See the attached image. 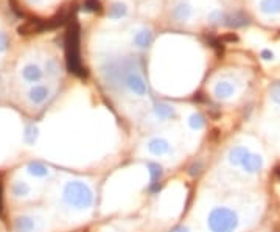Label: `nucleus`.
I'll list each match as a JSON object with an SVG mask.
<instances>
[{
  "mask_svg": "<svg viewBox=\"0 0 280 232\" xmlns=\"http://www.w3.org/2000/svg\"><path fill=\"white\" fill-rule=\"evenodd\" d=\"M269 92H271V97H273V100L280 105V81H276L273 86H271Z\"/></svg>",
  "mask_w": 280,
  "mask_h": 232,
  "instance_id": "nucleus-26",
  "label": "nucleus"
},
{
  "mask_svg": "<svg viewBox=\"0 0 280 232\" xmlns=\"http://www.w3.org/2000/svg\"><path fill=\"white\" fill-rule=\"evenodd\" d=\"M261 58L265 59V61H269V59L274 58V53L271 52V50H263V52H261Z\"/></svg>",
  "mask_w": 280,
  "mask_h": 232,
  "instance_id": "nucleus-29",
  "label": "nucleus"
},
{
  "mask_svg": "<svg viewBox=\"0 0 280 232\" xmlns=\"http://www.w3.org/2000/svg\"><path fill=\"white\" fill-rule=\"evenodd\" d=\"M260 10L265 14H276L280 13V0H261Z\"/></svg>",
  "mask_w": 280,
  "mask_h": 232,
  "instance_id": "nucleus-15",
  "label": "nucleus"
},
{
  "mask_svg": "<svg viewBox=\"0 0 280 232\" xmlns=\"http://www.w3.org/2000/svg\"><path fill=\"white\" fill-rule=\"evenodd\" d=\"M210 232H234L238 226V217L234 211L226 207H217L209 213L207 220Z\"/></svg>",
  "mask_w": 280,
  "mask_h": 232,
  "instance_id": "nucleus-3",
  "label": "nucleus"
},
{
  "mask_svg": "<svg viewBox=\"0 0 280 232\" xmlns=\"http://www.w3.org/2000/svg\"><path fill=\"white\" fill-rule=\"evenodd\" d=\"M28 97L35 105H39V103L45 101L47 97H49V89H47L45 86H35V87H31Z\"/></svg>",
  "mask_w": 280,
  "mask_h": 232,
  "instance_id": "nucleus-9",
  "label": "nucleus"
},
{
  "mask_svg": "<svg viewBox=\"0 0 280 232\" xmlns=\"http://www.w3.org/2000/svg\"><path fill=\"white\" fill-rule=\"evenodd\" d=\"M237 39H238V38H237L235 35H227V36L223 38V41H237Z\"/></svg>",
  "mask_w": 280,
  "mask_h": 232,
  "instance_id": "nucleus-32",
  "label": "nucleus"
},
{
  "mask_svg": "<svg viewBox=\"0 0 280 232\" xmlns=\"http://www.w3.org/2000/svg\"><path fill=\"white\" fill-rule=\"evenodd\" d=\"M42 30H45V22L39 19H30L18 28L19 35H33V33H39V31Z\"/></svg>",
  "mask_w": 280,
  "mask_h": 232,
  "instance_id": "nucleus-5",
  "label": "nucleus"
},
{
  "mask_svg": "<svg viewBox=\"0 0 280 232\" xmlns=\"http://www.w3.org/2000/svg\"><path fill=\"white\" fill-rule=\"evenodd\" d=\"M234 92H235L234 86L227 81H221L215 86V95H217L218 98H229L230 95H234Z\"/></svg>",
  "mask_w": 280,
  "mask_h": 232,
  "instance_id": "nucleus-13",
  "label": "nucleus"
},
{
  "mask_svg": "<svg viewBox=\"0 0 280 232\" xmlns=\"http://www.w3.org/2000/svg\"><path fill=\"white\" fill-rule=\"evenodd\" d=\"M66 62H67V69L75 74L79 78H86L87 77V70L83 67L81 58H79V27L75 19H72V23L67 28V35H66Z\"/></svg>",
  "mask_w": 280,
  "mask_h": 232,
  "instance_id": "nucleus-1",
  "label": "nucleus"
},
{
  "mask_svg": "<svg viewBox=\"0 0 280 232\" xmlns=\"http://www.w3.org/2000/svg\"><path fill=\"white\" fill-rule=\"evenodd\" d=\"M22 75H23V78L27 79V81L35 83V81H39V79H41L42 70L39 69L37 66H35V64H30V66H27L25 69L22 70Z\"/></svg>",
  "mask_w": 280,
  "mask_h": 232,
  "instance_id": "nucleus-12",
  "label": "nucleus"
},
{
  "mask_svg": "<svg viewBox=\"0 0 280 232\" xmlns=\"http://www.w3.org/2000/svg\"><path fill=\"white\" fill-rule=\"evenodd\" d=\"M120 84H125L128 89L131 92H134L135 95H145L147 94V86H145V81H143V78L140 77L139 72L135 70H131V72H126L123 74V77L118 79Z\"/></svg>",
  "mask_w": 280,
  "mask_h": 232,
  "instance_id": "nucleus-4",
  "label": "nucleus"
},
{
  "mask_svg": "<svg viewBox=\"0 0 280 232\" xmlns=\"http://www.w3.org/2000/svg\"><path fill=\"white\" fill-rule=\"evenodd\" d=\"M148 170H149V179H151V186H149V190L151 192H156L159 190V184H161V179H162V167L159 164H154V162H149L148 164Z\"/></svg>",
  "mask_w": 280,
  "mask_h": 232,
  "instance_id": "nucleus-6",
  "label": "nucleus"
},
{
  "mask_svg": "<svg viewBox=\"0 0 280 232\" xmlns=\"http://www.w3.org/2000/svg\"><path fill=\"white\" fill-rule=\"evenodd\" d=\"M223 20H226V16H224L221 11H213L209 14V22L213 23V25H217V23H221Z\"/></svg>",
  "mask_w": 280,
  "mask_h": 232,
  "instance_id": "nucleus-25",
  "label": "nucleus"
},
{
  "mask_svg": "<svg viewBox=\"0 0 280 232\" xmlns=\"http://www.w3.org/2000/svg\"><path fill=\"white\" fill-rule=\"evenodd\" d=\"M148 150L156 156H162V155L170 153V143H168L165 139L156 137L148 143Z\"/></svg>",
  "mask_w": 280,
  "mask_h": 232,
  "instance_id": "nucleus-8",
  "label": "nucleus"
},
{
  "mask_svg": "<svg viewBox=\"0 0 280 232\" xmlns=\"http://www.w3.org/2000/svg\"><path fill=\"white\" fill-rule=\"evenodd\" d=\"M249 23V19H247V16H244L243 13H234L230 16H226V25L229 27H244Z\"/></svg>",
  "mask_w": 280,
  "mask_h": 232,
  "instance_id": "nucleus-11",
  "label": "nucleus"
},
{
  "mask_svg": "<svg viewBox=\"0 0 280 232\" xmlns=\"http://www.w3.org/2000/svg\"><path fill=\"white\" fill-rule=\"evenodd\" d=\"M171 232H188V231L186 228H182V226H178V228L171 229Z\"/></svg>",
  "mask_w": 280,
  "mask_h": 232,
  "instance_id": "nucleus-33",
  "label": "nucleus"
},
{
  "mask_svg": "<svg viewBox=\"0 0 280 232\" xmlns=\"http://www.w3.org/2000/svg\"><path fill=\"white\" fill-rule=\"evenodd\" d=\"M3 190H2V181H0V215L3 212Z\"/></svg>",
  "mask_w": 280,
  "mask_h": 232,
  "instance_id": "nucleus-30",
  "label": "nucleus"
},
{
  "mask_svg": "<svg viewBox=\"0 0 280 232\" xmlns=\"http://www.w3.org/2000/svg\"><path fill=\"white\" fill-rule=\"evenodd\" d=\"M16 229L18 232H31L35 229V221L28 217H20L16 220Z\"/></svg>",
  "mask_w": 280,
  "mask_h": 232,
  "instance_id": "nucleus-17",
  "label": "nucleus"
},
{
  "mask_svg": "<svg viewBox=\"0 0 280 232\" xmlns=\"http://www.w3.org/2000/svg\"><path fill=\"white\" fill-rule=\"evenodd\" d=\"M126 11H128L126 5L117 2V3H114V5L109 8V18H111V19H122L123 16L126 14Z\"/></svg>",
  "mask_w": 280,
  "mask_h": 232,
  "instance_id": "nucleus-19",
  "label": "nucleus"
},
{
  "mask_svg": "<svg viewBox=\"0 0 280 232\" xmlns=\"http://www.w3.org/2000/svg\"><path fill=\"white\" fill-rule=\"evenodd\" d=\"M28 172L30 174L36 176V178H44V176L49 174V170H47V167L41 162H31L28 165Z\"/></svg>",
  "mask_w": 280,
  "mask_h": 232,
  "instance_id": "nucleus-18",
  "label": "nucleus"
},
{
  "mask_svg": "<svg viewBox=\"0 0 280 232\" xmlns=\"http://www.w3.org/2000/svg\"><path fill=\"white\" fill-rule=\"evenodd\" d=\"M190 14H191V8L187 3H181V5H178L174 8V16L181 20L190 18Z\"/></svg>",
  "mask_w": 280,
  "mask_h": 232,
  "instance_id": "nucleus-21",
  "label": "nucleus"
},
{
  "mask_svg": "<svg viewBox=\"0 0 280 232\" xmlns=\"http://www.w3.org/2000/svg\"><path fill=\"white\" fill-rule=\"evenodd\" d=\"M66 20H67V13L66 11H61L59 14H56L53 19L45 22V28H56V27L62 25V23L66 22Z\"/></svg>",
  "mask_w": 280,
  "mask_h": 232,
  "instance_id": "nucleus-20",
  "label": "nucleus"
},
{
  "mask_svg": "<svg viewBox=\"0 0 280 232\" xmlns=\"http://www.w3.org/2000/svg\"><path fill=\"white\" fill-rule=\"evenodd\" d=\"M49 66L52 67V70H50L52 74H56V66H55V62H49Z\"/></svg>",
  "mask_w": 280,
  "mask_h": 232,
  "instance_id": "nucleus-34",
  "label": "nucleus"
},
{
  "mask_svg": "<svg viewBox=\"0 0 280 232\" xmlns=\"http://www.w3.org/2000/svg\"><path fill=\"white\" fill-rule=\"evenodd\" d=\"M64 199L75 209H87L93 203V195L89 186H86L84 182L74 181L69 182L64 189Z\"/></svg>",
  "mask_w": 280,
  "mask_h": 232,
  "instance_id": "nucleus-2",
  "label": "nucleus"
},
{
  "mask_svg": "<svg viewBox=\"0 0 280 232\" xmlns=\"http://www.w3.org/2000/svg\"><path fill=\"white\" fill-rule=\"evenodd\" d=\"M247 155H249V151H247L244 147H235L234 150H230L229 161H230V164L242 167V164L244 162V159H246Z\"/></svg>",
  "mask_w": 280,
  "mask_h": 232,
  "instance_id": "nucleus-10",
  "label": "nucleus"
},
{
  "mask_svg": "<svg viewBox=\"0 0 280 232\" xmlns=\"http://www.w3.org/2000/svg\"><path fill=\"white\" fill-rule=\"evenodd\" d=\"M11 6H13V11L16 13V14H18V16H23V13L22 11H19V6L18 5H16V2H14V0H11Z\"/></svg>",
  "mask_w": 280,
  "mask_h": 232,
  "instance_id": "nucleus-31",
  "label": "nucleus"
},
{
  "mask_svg": "<svg viewBox=\"0 0 280 232\" xmlns=\"http://www.w3.org/2000/svg\"><path fill=\"white\" fill-rule=\"evenodd\" d=\"M243 169L247 172V173H257L261 170V167H263V161H261V157L259 155H252L249 153L246 156L244 159V162L242 164Z\"/></svg>",
  "mask_w": 280,
  "mask_h": 232,
  "instance_id": "nucleus-7",
  "label": "nucleus"
},
{
  "mask_svg": "<svg viewBox=\"0 0 280 232\" xmlns=\"http://www.w3.org/2000/svg\"><path fill=\"white\" fill-rule=\"evenodd\" d=\"M8 45H10V42H8V38L3 33H0V52H5Z\"/></svg>",
  "mask_w": 280,
  "mask_h": 232,
  "instance_id": "nucleus-28",
  "label": "nucleus"
},
{
  "mask_svg": "<svg viewBox=\"0 0 280 232\" xmlns=\"http://www.w3.org/2000/svg\"><path fill=\"white\" fill-rule=\"evenodd\" d=\"M209 42L212 44L213 49L217 50V53H218V55H221V53H223V44L218 41V39H213V38H210V39H209Z\"/></svg>",
  "mask_w": 280,
  "mask_h": 232,
  "instance_id": "nucleus-27",
  "label": "nucleus"
},
{
  "mask_svg": "<svg viewBox=\"0 0 280 232\" xmlns=\"http://www.w3.org/2000/svg\"><path fill=\"white\" fill-rule=\"evenodd\" d=\"M151 41H153V36H151V31H148V30H142L134 36V44L137 47H140V49L149 47Z\"/></svg>",
  "mask_w": 280,
  "mask_h": 232,
  "instance_id": "nucleus-14",
  "label": "nucleus"
},
{
  "mask_svg": "<svg viewBox=\"0 0 280 232\" xmlns=\"http://www.w3.org/2000/svg\"><path fill=\"white\" fill-rule=\"evenodd\" d=\"M154 113L159 118H162V120L174 117V109L170 105H165V103H159V105H156Z\"/></svg>",
  "mask_w": 280,
  "mask_h": 232,
  "instance_id": "nucleus-16",
  "label": "nucleus"
},
{
  "mask_svg": "<svg viewBox=\"0 0 280 232\" xmlns=\"http://www.w3.org/2000/svg\"><path fill=\"white\" fill-rule=\"evenodd\" d=\"M188 123L193 130H203L204 125H205V120L201 114H193V116H190Z\"/></svg>",
  "mask_w": 280,
  "mask_h": 232,
  "instance_id": "nucleus-23",
  "label": "nucleus"
},
{
  "mask_svg": "<svg viewBox=\"0 0 280 232\" xmlns=\"http://www.w3.org/2000/svg\"><path fill=\"white\" fill-rule=\"evenodd\" d=\"M276 176H277V178L280 179V165H279V167H276Z\"/></svg>",
  "mask_w": 280,
  "mask_h": 232,
  "instance_id": "nucleus-35",
  "label": "nucleus"
},
{
  "mask_svg": "<svg viewBox=\"0 0 280 232\" xmlns=\"http://www.w3.org/2000/svg\"><path fill=\"white\" fill-rule=\"evenodd\" d=\"M84 10L91 13H100L101 11V3L98 0H84Z\"/></svg>",
  "mask_w": 280,
  "mask_h": 232,
  "instance_id": "nucleus-24",
  "label": "nucleus"
},
{
  "mask_svg": "<svg viewBox=\"0 0 280 232\" xmlns=\"http://www.w3.org/2000/svg\"><path fill=\"white\" fill-rule=\"evenodd\" d=\"M13 193L16 196H27L30 193V187L27 182H22V181H18L13 186Z\"/></svg>",
  "mask_w": 280,
  "mask_h": 232,
  "instance_id": "nucleus-22",
  "label": "nucleus"
}]
</instances>
